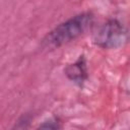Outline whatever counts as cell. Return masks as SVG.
Listing matches in <instances>:
<instances>
[{"mask_svg":"<svg viewBox=\"0 0 130 130\" xmlns=\"http://www.w3.org/2000/svg\"><path fill=\"white\" fill-rule=\"evenodd\" d=\"M93 21L94 15L92 12L85 11L76 14L51 29L43 38L42 47L47 50H53L68 44L89 29Z\"/></svg>","mask_w":130,"mask_h":130,"instance_id":"obj_1","label":"cell"},{"mask_svg":"<svg viewBox=\"0 0 130 130\" xmlns=\"http://www.w3.org/2000/svg\"><path fill=\"white\" fill-rule=\"evenodd\" d=\"M127 41V29L124 24L116 19L111 18L104 22L93 34L92 42L102 49H117Z\"/></svg>","mask_w":130,"mask_h":130,"instance_id":"obj_2","label":"cell"},{"mask_svg":"<svg viewBox=\"0 0 130 130\" xmlns=\"http://www.w3.org/2000/svg\"><path fill=\"white\" fill-rule=\"evenodd\" d=\"M64 72L69 80L75 82L78 85H82L88 78V71H87L85 57L83 55L79 56L75 62L68 64L65 67Z\"/></svg>","mask_w":130,"mask_h":130,"instance_id":"obj_3","label":"cell"},{"mask_svg":"<svg viewBox=\"0 0 130 130\" xmlns=\"http://www.w3.org/2000/svg\"><path fill=\"white\" fill-rule=\"evenodd\" d=\"M39 128H46V129H60L62 128V125L60 124L59 120L56 118L49 119L48 121H45L43 124L39 126Z\"/></svg>","mask_w":130,"mask_h":130,"instance_id":"obj_4","label":"cell"}]
</instances>
